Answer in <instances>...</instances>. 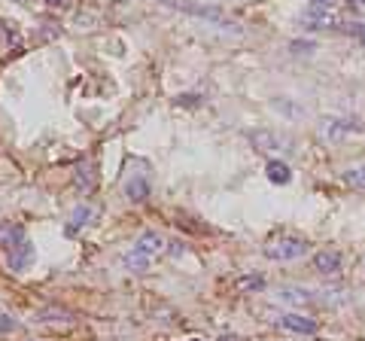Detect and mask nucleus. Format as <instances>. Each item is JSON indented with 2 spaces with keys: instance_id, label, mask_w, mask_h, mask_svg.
<instances>
[{
  "instance_id": "nucleus-1",
  "label": "nucleus",
  "mask_w": 365,
  "mask_h": 341,
  "mask_svg": "<svg viewBox=\"0 0 365 341\" xmlns=\"http://www.w3.org/2000/svg\"><path fill=\"white\" fill-rule=\"evenodd\" d=\"M307 250H311V244L304 238H274L265 244V256L274 263H292V259H302Z\"/></svg>"
},
{
  "instance_id": "nucleus-2",
  "label": "nucleus",
  "mask_w": 365,
  "mask_h": 341,
  "mask_svg": "<svg viewBox=\"0 0 365 341\" xmlns=\"http://www.w3.org/2000/svg\"><path fill=\"white\" fill-rule=\"evenodd\" d=\"M353 131H362V125H359L356 119L326 116V119H319V122H317V138H319V141H329V143L344 141L347 134H353Z\"/></svg>"
},
{
  "instance_id": "nucleus-3",
  "label": "nucleus",
  "mask_w": 365,
  "mask_h": 341,
  "mask_svg": "<svg viewBox=\"0 0 365 341\" xmlns=\"http://www.w3.org/2000/svg\"><path fill=\"white\" fill-rule=\"evenodd\" d=\"M250 141H253L256 150L262 153H292L295 146H292V138H287V134H280V131H268V128H259V131H250Z\"/></svg>"
},
{
  "instance_id": "nucleus-4",
  "label": "nucleus",
  "mask_w": 365,
  "mask_h": 341,
  "mask_svg": "<svg viewBox=\"0 0 365 341\" xmlns=\"http://www.w3.org/2000/svg\"><path fill=\"white\" fill-rule=\"evenodd\" d=\"M314 268L319 275H338L341 271V253L338 250H317L314 253Z\"/></svg>"
},
{
  "instance_id": "nucleus-5",
  "label": "nucleus",
  "mask_w": 365,
  "mask_h": 341,
  "mask_svg": "<svg viewBox=\"0 0 365 341\" xmlns=\"http://www.w3.org/2000/svg\"><path fill=\"white\" fill-rule=\"evenodd\" d=\"M73 183H76L79 192H86V195H88V192H95L98 189V170H95V165H91V162L79 165L73 170Z\"/></svg>"
},
{
  "instance_id": "nucleus-6",
  "label": "nucleus",
  "mask_w": 365,
  "mask_h": 341,
  "mask_svg": "<svg viewBox=\"0 0 365 341\" xmlns=\"http://www.w3.org/2000/svg\"><path fill=\"white\" fill-rule=\"evenodd\" d=\"M280 326L289 329V332H299V335H314L317 332V320H311V317H302V314H283Z\"/></svg>"
},
{
  "instance_id": "nucleus-7",
  "label": "nucleus",
  "mask_w": 365,
  "mask_h": 341,
  "mask_svg": "<svg viewBox=\"0 0 365 341\" xmlns=\"http://www.w3.org/2000/svg\"><path fill=\"white\" fill-rule=\"evenodd\" d=\"M134 250H140V253H146V256H158V253H165L168 250V241L158 232H143L140 238H137Z\"/></svg>"
},
{
  "instance_id": "nucleus-8",
  "label": "nucleus",
  "mask_w": 365,
  "mask_h": 341,
  "mask_svg": "<svg viewBox=\"0 0 365 341\" xmlns=\"http://www.w3.org/2000/svg\"><path fill=\"white\" fill-rule=\"evenodd\" d=\"M21 241H25V229L21 225H16V223H0V250H13V247H19Z\"/></svg>"
},
{
  "instance_id": "nucleus-9",
  "label": "nucleus",
  "mask_w": 365,
  "mask_h": 341,
  "mask_svg": "<svg viewBox=\"0 0 365 341\" xmlns=\"http://www.w3.org/2000/svg\"><path fill=\"white\" fill-rule=\"evenodd\" d=\"M31 259H34V247H31L28 238L19 247L9 250V268H13V271H25L31 265Z\"/></svg>"
},
{
  "instance_id": "nucleus-10",
  "label": "nucleus",
  "mask_w": 365,
  "mask_h": 341,
  "mask_svg": "<svg viewBox=\"0 0 365 341\" xmlns=\"http://www.w3.org/2000/svg\"><path fill=\"white\" fill-rule=\"evenodd\" d=\"M150 192H153V186H150V180L146 177H131L128 183H125V195H128V201H134V204L146 201L150 198Z\"/></svg>"
},
{
  "instance_id": "nucleus-11",
  "label": "nucleus",
  "mask_w": 365,
  "mask_h": 341,
  "mask_svg": "<svg viewBox=\"0 0 365 341\" xmlns=\"http://www.w3.org/2000/svg\"><path fill=\"white\" fill-rule=\"evenodd\" d=\"M277 299L287 302V305H299V308H302V305H311L317 295H314L311 290H304V287H283V290L277 292Z\"/></svg>"
},
{
  "instance_id": "nucleus-12",
  "label": "nucleus",
  "mask_w": 365,
  "mask_h": 341,
  "mask_svg": "<svg viewBox=\"0 0 365 341\" xmlns=\"http://www.w3.org/2000/svg\"><path fill=\"white\" fill-rule=\"evenodd\" d=\"M150 259H153V256L140 253V250H131V253L122 256V265L128 268V271H137V275H143V271H150Z\"/></svg>"
},
{
  "instance_id": "nucleus-13",
  "label": "nucleus",
  "mask_w": 365,
  "mask_h": 341,
  "mask_svg": "<svg viewBox=\"0 0 365 341\" xmlns=\"http://www.w3.org/2000/svg\"><path fill=\"white\" fill-rule=\"evenodd\" d=\"M268 180H271V183L287 186L289 180H292V170H289V165H287V162H277V158H274V162L268 165Z\"/></svg>"
},
{
  "instance_id": "nucleus-14",
  "label": "nucleus",
  "mask_w": 365,
  "mask_h": 341,
  "mask_svg": "<svg viewBox=\"0 0 365 341\" xmlns=\"http://www.w3.org/2000/svg\"><path fill=\"white\" fill-rule=\"evenodd\" d=\"M91 217H95V208H86V204H79V208L71 213V232H76L79 229V225H88L91 223Z\"/></svg>"
},
{
  "instance_id": "nucleus-15",
  "label": "nucleus",
  "mask_w": 365,
  "mask_h": 341,
  "mask_svg": "<svg viewBox=\"0 0 365 341\" xmlns=\"http://www.w3.org/2000/svg\"><path fill=\"white\" fill-rule=\"evenodd\" d=\"M235 287L241 290V292H256L265 287V278H259V275H247V278H237L235 280Z\"/></svg>"
},
{
  "instance_id": "nucleus-16",
  "label": "nucleus",
  "mask_w": 365,
  "mask_h": 341,
  "mask_svg": "<svg viewBox=\"0 0 365 341\" xmlns=\"http://www.w3.org/2000/svg\"><path fill=\"white\" fill-rule=\"evenodd\" d=\"M344 180H347V186H353V189H365V165L350 168L344 174Z\"/></svg>"
},
{
  "instance_id": "nucleus-17",
  "label": "nucleus",
  "mask_w": 365,
  "mask_h": 341,
  "mask_svg": "<svg viewBox=\"0 0 365 341\" xmlns=\"http://www.w3.org/2000/svg\"><path fill=\"white\" fill-rule=\"evenodd\" d=\"M347 31H350L356 40H362V43H365V21H353V25H350Z\"/></svg>"
},
{
  "instance_id": "nucleus-18",
  "label": "nucleus",
  "mask_w": 365,
  "mask_h": 341,
  "mask_svg": "<svg viewBox=\"0 0 365 341\" xmlns=\"http://www.w3.org/2000/svg\"><path fill=\"white\" fill-rule=\"evenodd\" d=\"M43 4H46V6H52V9H61V6L71 4V0H43Z\"/></svg>"
},
{
  "instance_id": "nucleus-19",
  "label": "nucleus",
  "mask_w": 365,
  "mask_h": 341,
  "mask_svg": "<svg viewBox=\"0 0 365 341\" xmlns=\"http://www.w3.org/2000/svg\"><path fill=\"white\" fill-rule=\"evenodd\" d=\"M292 49H295V52H311L314 43H292Z\"/></svg>"
},
{
  "instance_id": "nucleus-20",
  "label": "nucleus",
  "mask_w": 365,
  "mask_h": 341,
  "mask_svg": "<svg viewBox=\"0 0 365 341\" xmlns=\"http://www.w3.org/2000/svg\"><path fill=\"white\" fill-rule=\"evenodd\" d=\"M311 6H326V9H332V0H311Z\"/></svg>"
},
{
  "instance_id": "nucleus-21",
  "label": "nucleus",
  "mask_w": 365,
  "mask_h": 341,
  "mask_svg": "<svg viewBox=\"0 0 365 341\" xmlns=\"http://www.w3.org/2000/svg\"><path fill=\"white\" fill-rule=\"evenodd\" d=\"M170 244H174V247H170V253H182V250H186V247H182V241H170Z\"/></svg>"
},
{
  "instance_id": "nucleus-22",
  "label": "nucleus",
  "mask_w": 365,
  "mask_h": 341,
  "mask_svg": "<svg viewBox=\"0 0 365 341\" xmlns=\"http://www.w3.org/2000/svg\"><path fill=\"white\" fill-rule=\"evenodd\" d=\"M356 4H362V6H365V0H356Z\"/></svg>"
},
{
  "instance_id": "nucleus-23",
  "label": "nucleus",
  "mask_w": 365,
  "mask_h": 341,
  "mask_svg": "<svg viewBox=\"0 0 365 341\" xmlns=\"http://www.w3.org/2000/svg\"><path fill=\"white\" fill-rule=\"evenodd\" d=\"M0 31H4V21H0Z\"/></svg>"
}]
</instances>
